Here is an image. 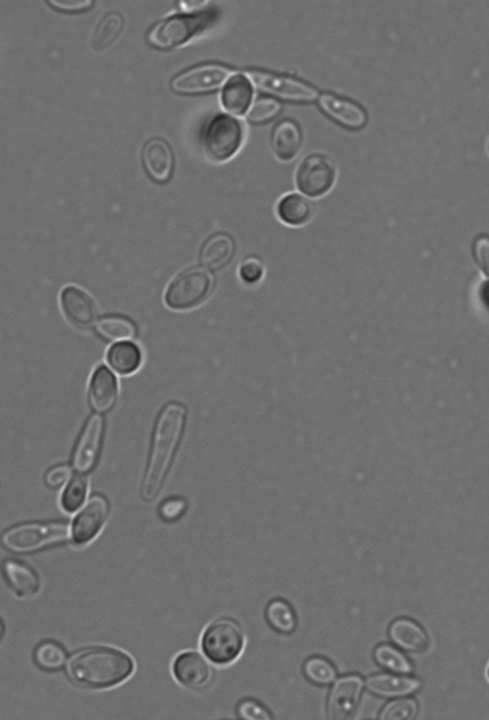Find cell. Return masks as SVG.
I'll return each instance as SVG.
<instances>
[{
  "label": "cell",
  "mask_w": 489,
  "mask_h": 720,
  "mask_svg": "<svg viewBox=\"0 0 489 720\" xmlns=\"http://www.w3.org/2000/svg\"><path fill=\"white\" fill-rule=\"evenodd\" d=\"M185 425L186 407L183 404L170 402L162 408L152 433L151 453L142 481L141 495L145 502H152L161 493L185 433Z\"/></svg>",
  "instance_id": "6da1fadb"
},
{
  "label": "cell",
  "mask_w": 489,
  "mask_h": 720,
  "mask_svg": "<svg viewBox=\"0 0 489 720\" xmlns=\"http://www.w3.org/2000/svg\"><path fill=\"white\" fill-rule=\"evenodd\" d=\"M67 672L80 686L104 690L126 682L134 672V662L113 647H88L67 662Z\"/></svg>",
  "instance_id": "7a4b0ae2"
},
{
  "label": "cell",
  "mask_w": 489,
  "mask_h": 720,
  "mask_svg": "<svg viewBox=\"0 0 489 720\" xmlns=\"http://www.w3.org/2000/svg\"><path fill=\"white\" fill-rule=\"evenodd\" d=\"M70 526L64 522L23 523L4 532L2 542L17 554L37 552L70 540Z\"/></svg>",
  "instance_id": "3957f363"
},
{
  "label": "cell",
  "mask_w": 489,
  "mask_h": 720,
  "mask_svg": "<svg viewBox=\"0 0 489 720\" xmlns=\"http://www.w3.org/2000/svg\"><path fill=\"white\" fill-rule=\"evenodd\" d=\"M214 21V13L206 10L204 13L193 15H173L157 23L147 35V41L153 48L175 49L186 45L189 39L204 31Z\"/></svg>",
  "instance_id": "277c9868"
},
{
  "label": "cell",
  "mask_w": 489,
  "mask_h": 720,
  "mask_svg": "<svg viewBox=\"0 0 489 720\" xmlns=\"http://www.w3.org/2000/svg\"><path fill=\"white\" fill-rule=\"evenodd\" d=\"M212 285V275L204 268H186L170 281L163 299L173 311H189L206 301Z\"/></svg>",
  "instance_id": "5b68a950"
},
{
  "label": "cell",
  "mask_w": 489,
  "mask_h": 720,
  "mask_svg": "<svg viewBox=\"0 0 489 720\" xmlns=\"http://www.w3.org/2000/svg\"><path fill=\"white\" fill-rule=\"evenodd\" d=\"M203 652L216 665L236 662L244 647V634L234 619H217L207 625L203 639Z\"/></svg>",
  "instance_id": "8992f818"
},
{
  "label": "cell",
  "mask_w": 489,
  "mask_h": 720,
  "mask_svg": "<svg viewBox=\"0 0 489 720\" xmlns=\"http://www.w3.org/2000/svg\"><path fill=\"white\" fill-rule=\"evenodd\" d=\"M244 143V124L228 114H216L204 133V151L212 162H227Z\"/></svg>",
  "instance_id": "52a82bcc"
},
{
  "label": "cell",
  "mask_w": 489,
  "mask_h": 720,
  "mask_svg": "<svg viewBox=\"0 0 489 720\" xmlns=\"http://www.w3.org/2000/svg\"><path fill=\"white\" fill-rule=\"evenodd\" d=\"M228 67L216 63H207L191 67L171 80V90L179 96H203L216 92L232 79Z\"/></svg>",
  "instance_id": "ba28073f"
},
{
  "label": "cell",
  "mask_w": 489,
  "mask_h": 720,
  "mask_svg": "<svg viewBox=\"0 0 489 720\" xmlns=\"http://www.w3.org/2000/svg\"><path fill=\"white\" fill-rule=\"evenodd\" d=\"M336 181V167L323 154H311L299 163L295 172V185L299 191L311 198L325 197Z\"/></svg>",
  "instance_id": "9c48e42d"
},
{
  "label": "cell",
  "mask_w": 489,
  "mask_h": 720,
  "mask_svg": "<svg viewBox=\"0 0 489 720\" xmlns=\"http://www.w3.org/2000/svg\"><path fill=\"white\" fill-rule=\"evenodd\" d=\"M248 77L261 92L279 96L289 102H311L319 96V92L313 87L295 77L283 76L268 71H252L248 72Z\"/></svg>",
  "instance_id": "30bf717a"
},
{
  "label": "cell",
  "mask_w": 489,
  "mask_h": 720,
  "mask_svg": "<svg viewBox=\"0 0 489 720\" xmlns=\"http://www.w3.org/2000/svg\"><path fill=\"white\" fill-rule=\"evenodd\" d=\"M110 516V502L104 495H94L90 500L85 503L84 508L72 524V540L76 544H88L90 540L98 536V532L104 530V524Z\"/></svg>",
  "instance_id": "8fae6325"
},
{
  "label": "cell",
  "mask_w": 489,
  "mask_h": 720,
  "mask_svg": "<svg viewBox=\"0 0 489 720\" xmlns=\"http://www.w3.org/2000/svg\"><path fill=\"white\" fill-rule=\"evenodd\" d=\"M104 422L98 414L88 418L85 423L82 433L79 436L72 463L79 474H88L94 469L100 451H102V441H104Z\"/></svg>",
  "instance_id": "7c38bea8"
},
{
  "label": "cell",
  "mask_w": 489,
  "mask_h": 720,
  "mask_svg": "<svg viewBox=\"0 0 489 720\" xmlns=\"http://www.w3.org/2000/svg\"><path fill=\"white\" fill-rule=\"evenodd\" d=\"M61 311L66 317V321L79 329H87L96 321L98 307L95 304L94 297L79 286H66L61 296Z\"/></svg>",
  "instance_id": "4fadbf2b"
},
{
  "label": "cell",
  "mask_w": 489,
  "mask_h": 720,
  "mask_svg": "<svg viewBox=\"0 0 489 720\" xmlns=\"http://www.w3.org/2000/svg\"><path fill=\"white\" fill-rule=\"evenodd\" d=\"M362 694V680L358 674H348L335 682L328 698V719H349L356 709Z\"/></svg>",
  "instance_id": "5bb4252c"
},
{
  "label": "cell",
  "mask_w": 489,
  "mask_h": 720,
  "mask_svg": "<svg viewBox=\"0 0 489 720\" xmlns=\"http://www.w3.org/2000/svg\"><path fill=\"white\" fill-rule=\"evenodd\" d=\"M319 106L331 121L338 123L341 128L361 130L367 124L366 110L354 100L335 94H323L319 96Z\"/></svg>",
  "instance_id": "9a60e30c"
},
{
  "label": "cell",
  "mask_w": 489,
  "mask_h": 720,
  "mask_svg": "<svg viewBox=\"0 0 489 720\" xmlns=\"http://www.w3.org/2000/svg\"><path fill=\"white\" fill-rule=\"evenodd\" d=\"M142 163L152 180L167 183L175 169V157L171 146L162 138L149 139L142 149Z\"/></svg>",
  "instance_id": "2e32d148"
},
{
  "label": "cell",
  "mask_w": 489,
  "mask_h": 720,
  "mask_svg": "<svg viewBox=\"0 0 489 720\" xmlns=\"http://www.w3.org/2000/svg\"><path fill=\"white\" fill-rule=\"evenodd\" d=\"M118 381L113 374V371L108 370L106 366H98L94 371L90 384H88V402L90 407L94 408L98 415L108 414L113 410L118 402Z\"/></svg>",
  "instance_id": "e0dca14e"
},
{
  "label": "cell",
  "mask_w": 489,
  "mask_h": 720,
  "mask_svg": "<svg viewBox=\"0 0 489 720\" xmlns=\"http://www.w3.org/2000/svg\"><path fill=\"white\" fill-rule=\"evenodd\" d=\"M173 674L177 682L185 688L198 690L211 680L212 670L203 655L198 652H185L175 658Z\"/></svg>",
  "instance_id": "ac0fdd59"
},
{
  "label": "cell",
  "mask_w": 489,
  "mask_h": 720,
  "mask_svg": "<svg viewBox=\"0 0 489 720\" xmlns=\"http://www.w3.org/2000/svg\"><path fill=\"white\" fill-rule=\"evenodd\" d=\"M302 143L303 134L297 121L283 120L276 123L271 131V147L279 161H292L301 151Z\"/></svg>",
  "instance_id": "d6986e66"
},
{
  "label": "cell",
  "mask_w": 489,
  "mask_h": 720,
  "mask_svg": "<svg viewBox=\"0 0 489 720\" xmlns=\"http://www.w3.org/2000/svg\"><path fill=\"white\" fill-rule=\"evenodd\" d=\"M236 239L227 232H216L207 239L201 248V264L209 270L226 268L236 256Z\"/></svg>",
  "instance_id": "ffe728a7"
},
{
  "label": "cell",
  "mask_w": 489,
  "mask_h": 720,
  "mask_svg": "<svg viewBox=\"0 0 489 720\" xmlns=\"http://www.w3.org/2000/svg\"><path fill=\"white\" fill-rule=\"evenodd\" d=\"M390 639L400 649L413 652V654H424L429 649V637L424 631L423 625L418 624L416 621L408 619V617H400L392 623Z\"/></svg>",
  "instance_id": "44dd1931"
},
{
  "label": "cell",
  "mask_w": 489,
  "mask_h": 720,
  "mask_svg": "<svg viewBox=\"0 0 489 720\" xmlns=\"http://www.w3.org/2000/svg\"><path fill=\"white\" fill-rule=\"evenodd\" d=\"M4 578L19 597H33L38 593L41 587V580L37 570L21 560H5Z\"/></svg>",
  "instance_id": "7402d4cb"
},
{
  "label": "cell",
  "mask_w": 489,
  "mask_h": 720,
  "mask_svg": "<svg viewBox=\"0 0 489 720\" xmlns=\"http://www.w3.org/2000/svg\"><path fill=\"white\" fill-rule=\"evenodd\" d=\"M367 690L382 698H398L419 690V682L410 676H394L377 673L367 678Z\"/></svg>",
  "instance_id": "603a6c76"
},
{
  "label": "cell",
  "mask_w": 489,
  "mask_h": 720,
  "mask_svg": "<svg viewBox=\"0 0 489 720\" xmlns=\"http://www.w3.org/2000/svg\"><path fill=\"white\" fill-rule=\"evenodd\" d=\"M276 213L284 224L292 226V228H299L311 221L313 216V205L307 199V197L289 193L279 199Z\"/></svg>",
  "instance_id": "cb8c5ba5"
},
{
  "label": "cell",
  "mask_w": 489,
  "mask_h": 720,
  "mask_svg": "<svg viewBox=\"0 0 489 720\" xmlns=\"http://www.w3.org/2000/svg\"><path fill=\"white\" fill-rule=\"evenodd\" d=\"M253 98V87L248 77L234 76L222 90V106L228 114H244Z\"/></svg>",
  "instance_id": "d4e9b609"
},
{
  "label": "cell",
  "mask_w": 489,
  "mask_h": 720,
  "mask_svg": "<svg viewBox=\"0 0 489 720\" xmlns=\"http://www.w3.org/2000/svg\"><path fill=\"white\" fill-rule=\"evenodd\" d=\"M106 361L114 373L121 376H129L141 368L142 351L132 341H118L106 351Z\"/></svg>",
  "instance_id": "484cf974"
},
{
  "label": "cell",
  "mask_w": 489,
  "mask_h": 720,
  "mask_svg": "<svg viewBox=\"0 0 489 720\" xmlns=\"http://www.w3.org/2000/svg\"><path fill=\"white\" fill-rule=\"evenodd\" d=\"M95 329L104 340L128 341L137 337L136 323L124 315H104L95 322Z\"/></svg>",
  "instance_id": "4316f807"
},
{
  "label": "cell",
  "mask_w": 489,
  "mask_h": 720,
  "mask_svg": "<svg viewBox=\"0 0 489 720\" xmlns=\"http://www.w3.org/2000/svg\"><path fill=\"white\" fill-rule=\"evenodd\" d=\"M266 621L279 634L289 635L297 629V617L294 613V607L279 598L268 603Z\"/></svg>",
  "instance_id": "83f0119b"
},
{
  "label": "cell",
  "mask_w": 489,
  "mask_h": 720,
  "mask_svg": "<svg viewBox=\"0 0 489 720\" xmlns=\"http://www.w3.org/2000/svg\"><path fill=\"white\" fill-rule=\"evenodd\" d=\"M35 662L41 670L56 672L61 670L67 662L66 649L54 640H46L35 649Z\"/></svg>",
  "instance_id": "f1b7e54d"
},
{
  "label": "cell",
  "mask_w": 489,
  "mask_h": 720,
  "mask_svg": "<svg viewBox=\"0 0 489 720\" xmlns=\"http://www.w3.org/2000/svg\"><path fill=\"white\" fill-rule=\"evenodd\" d=\"M87 492H88V479L84 474L72 475L61 497L62 508L67 513L76 512L84 505Z\"/></svg>",
  "instance_id": "f546056e"
},
{
  "label": "cell",
  "mask_w": 489,
  "mask_h": 720,
  "mask_svg": "<svg viewBox=\"0 0 489 720\" xmlns=\"http://www.w3.org/2000/svg\"><path fill=\"white\" fill-rule=\"evenodd\" d=\"M303 673L305 678L317 686H328L336 680V668L323 657H311L303 665Z\"/></svg>",
  "instance_id": "4dcf8cb0"
},
{
  "label": "cell",
  "mask_w": 489,
  "mask_h": 720,
  "mask_svg": "<svg viewBox=\"0 0 489 720\" xmlns=\"http://www.w3.org/2000/svg\"><path fill=\"white\" fill-rule=\"evenodd\" d=\"M374 658H376L377 664L390 672L402 673V674L413 672V666L408 662L405 655L398 652L392 645H378L374 650Z\"/></svg>",
  "instance_id": "1f68e13d"
},
{
  "label": "cell",
  "mask_w": 489,
  "mask_h": 720,
  "mask_svg": "<svg viewBox=\"0 0 489 720\" xmlns=\"http://www.w3.org/2000/svg\"><path fill=\"white\" fill-rule=\"evenodd\" d=\"M124 27V20L120 13H108L96 27L94 35L95 49H104L120 37Z\"/></svg>",
  "instance_id": "d6a6232c"
},
{
  "label": "cell",
  "mask_w": 489,
  "mask_h": 720,
  "mask_svg": "<svg viewBox=\"0 0 489 720\" xmlns=\"http://www.w3.org/2000/svg\"><path fill=\"white\" fill-rule=\"evenodd\" d=\"M283 106L273 98H258L254 102L253 106L250 108V112L246 113L248 121L253 124L268 123L274 120L278 114L281 113Z\"/></svg>",
  "instance_id": "836d02e7"
},
{
  "label": "cell",
  "mask_w": 489,
  "mask_h": 720,
  "mask_svg": "<svg viewBox=\"0 0 489 720\" xmlns=\"http://www.w3.org/2000/svg\"><path fill=\"white\" fill-rule=\"evenodd\" d=\"M418 714V704L413 699H398L386 704L380 714L382 720H408L413 719Z\"/></svg>",
  "instance_id": "e575fe53"
},
{
  "label": "cell",
  "mask_w": 489,
  "mask_h": 720,
  "mask_svg": "<svg viewBox=\"0 0 489 720\" xmlns=\"http://www.w3.org/2000/svg\"><path fill=\"white\" fill-rule=\"evenodd\" d=\"M264 265L263 262L256 256H248L244 264L240 265V272L238 275L244 280L246 285H254L263 278Z\"/></svg>",
  "instance_id": "d590c367"
},
{
  "label": "cell",
  "mask_w": 489,
  "mask_h": 720,
  "mask_svg": "<svg viewBox=\"0 0 489 720\" xmlns=\"http://www.w3.org/2000/svg\"><path fill=\"white\" fill-rule=\"evenodd\" d=\"M473 258L481 273L489 278V236L481 234L473 242Z\"/></svg>",
  "instance_id": "8d00e7d4"
},
{
  "label": "cell",
  "mask_w": 489,
  "mask_h": 720,
  "mask_svg": "<svg viewBox=\"0 0 489 720\" xmlns=\"http://www.w3.org/2000/svg\"><path fill=\"white\" fill-rule=\"evenodd\" d=\"M188 508V502L185 498L179 497H173L165 502L162 503L161 515L165 522H177L179 520Z\"/></svg>",
  "instance_id": "74e56055"
},
{
  "label": "cell",
  "mask_w": 489,
  "mask_h": 720,
  "mask_svg": "<svg viewBox=\"0 0 489 720\" xmlns=\"http://www.w3.org/2000/svg\"><path fill=\"white\" fill-rule=\"evenodd\" d=\"M238 716L246 720H269L271 714L264 709L263 706L253 699H244L238 706Z\"/></svg>",
  "instance_id": "f35d334b"
},
{
  "label": "cell",
  "mask_w": 489,
  "mask_h": 720,
  "mask_svg": "<svg viewBox=\"0 0 489 720\" xmlns=\"http://www.w3.org/2000/svg\"><path fill=\"white\" fill-rule=\"evenodd\" d=\"M70 477H72V473H70V467H69V465H56V467H53V469L47 471L45 482H46L47 487H51V489H59V487L64 485L67 481H70Z\"/></svg>",
  "instance_id": "ab89813d"
},
{
  "label": "cell",
  "mask_w": 489,
  "mask_h": 720,
  "mask_svg": "<svg viewBox=\"0 0 489 720\" xmlns=\"http://www.w3.org/2000/svg\"><path fill=\"white\" fill-rule=\"evenodd\" d=\"M51 7H56V10H62V12H84V10H90L95 5L92 0H51L47 2Z\"/></svg>",
  "instance_id": "60d3db41"
},
{
  "label": "cell",
  "mask_w": 489,
  "mask_h": 720,
  "mask_svg": "<svg viewBox=\"0 0 489 720\" xmlns=\"http://www.w3.org/2000/svg\"><path fill=\"white\" fill-rule=\"evenodd\" d=\"M488 680H489V666H488Z\"/></svg>",
  "instance_id": "b9f144b4"
},
{
  "label": "cell",
  "mask_w": 489,
  "mask_h": 720,
  "mask_svg": "<svg viewBox=\"0 0 489 720\" xmlns=\"http://www.w3.org/2000/svg\"><path fill=\"white\" fill-rule=\"evenodd\" d=\"M488 154H489V141H488Z\"/></svg>",
  "instance_id": "7bdbcfd3"
}]
</instances>
